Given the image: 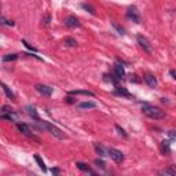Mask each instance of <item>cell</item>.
<instances>
[{
    "mask_svg": "<svg viewBox=\"0 0 176 176\" xmlns=\"http://www.w3.org/2000/svg\"><path fill=\"white\" fill-rule=\"evenodd\" d=\"M143 113L146 114L147 117H150V118H154V120H161V118H164L165 117V113H164V110H161V109H158V108H154V106H149V105H146V106H143Z\"/></svg>",
    "mask_w": 176,
    "mask_h": 176,
    "instance_id": "6da1fadb",
    "label": "cell"
},
{
    "mask_svg": "<svg viewBox=\"0 0 176 176\" xmlns=\"http://www.w3.org/2000/svg\"><path fill=\"white\" fill-rule=\"evenodd\" d=\"M37 123H40V125L43 127V128H46L48 132H50L53 136L57 138V139H66V135H65V133L62 132L59 128H57V127L51 125V124H48V123H46V121H41V120H39Z\"/></svg>",
    "mask_w": 176,
    "mask_h": 176,
    "instance_id": "7a4b0ae2",
    "label": "cell"
},
{
    "mask_svg": "<svg viewBox=\"0 0 176 176\" xmlns=\"http://www.w3.org/2000/svg\"><path fill=\"white\" fill-rule=\"evenodd\" d=\"M127 18L131 19L135 23H140V21H142L140 19V14H139V11H138L136 7H129L128 11H127Z\"/></svg>",
    "mask_w": 176,
    "mask_h": 176,
    "instance_id": "3957f363",
    "label": "cell"
},
{
    "mask_svg": "<svg viewBox=\"0 0 176 176\" xmlns=\"http://www.w3.org/2000/svg\"><path fill=\"white\" fill-rule=\"evenodd\" d=\"M17 128H18L19 132H22L23 135H26L28 138H32V139H36L37 140L36 135L32 132V129L29 128V125H26V124H23V123H18V124H17Z\"/></svg>",
    "mask_w": 176,
    "mask_h": 176,
    "instance_id": "277c9868",
    "label": "cell"
},
{
    "mask_svg": "<svg viewBox=\"0 0 176 176\" xmlns=\"http://www.w3.org/2000/svg\"><path fill=\"white\" fill-rule=\"evenodd\" d=\"M138 43H139V46L143 48V51H146L147 54H151V51H153V48H151V44H150V41L147 40L144 36L139 34V36H138Z\"/></svg>",
    "mask_w": 176,
    "mask_h": 176,
    "instance_id": "5b68a950",
    "label": "cell"
},
{
    "mask_svg": "<svg viewBox=\"0 0 176 176\" xmlns=\"http://www.w3.org/2000/svg\"><path fill=\"white\" fill-rule=\"evenodd\" d=\"M109 156L112 157V158L116 161L117 164H121L123 161H124V154H123L120 150L113 149V147H110V149H109Z\"/></svg>",
    "mask_w": 176,
    "mask_h": 176,
    "instance_id": "8992f818",
    "label": "cell"
},
{
    "mask_svg": "<svg viewBox=\"0 0 176 176\" xmlns=\"http://www.w3.org/2000/svg\"><path fill=\"white\" fill-rule=\"evenodd\" d=\"M34 88H36L37 92H40V94L44 95V96H51L53 95V92H54L53 88L48 87V85H44V84H37Z\"/></svg>",
    "mask_w": 176,
    "mask_h": 176,
    "instance_id": "52a82bcc",
    "label": "cell"
},
{
    "mask_svg": "<svg viewBox=\"0 0 176 176\" xmlns=\"http://www.w3.org/2000/svg\"><path fill=\"white\" fill-rule=\"evenodd\" d=\"M114 76L118 80H121V78H124V76H125V70H124V66L121 63H116L114 65Z\"/></svg>",
    "mask_w": 176,
    "mask_h": 176,
    "instance_id": "ba28073f",
    "label": "cell"
},
{
    "mask_svg": "<svg viewBox=\"0 0 176 176\" xmlns=\"http://www.w3.org/2000/svg\"><path fill=\"white\" fill-rule=\"evenodd\" d=\"M65 23H66L68 28H77V26H80V22H78V19L76 18V17H73V15L68 17L66 21H65Z\"/></svg>",
    "mask_w": 176,
    "mask_h": 176,
    "instance_id": "9c48e42d",
    "label": "cell"
},
{
    "mask_svg": "<svg viewBox=\"0 0 176 176\" xmlns=\"http://www.w3.org/2000/svg\"><path fill=\"white\" fill-rule=\"evenodd\" d=\"M94 147H95V151H96V153H98L101 157H106V156H109V149H105V147H103L102 144L95 143V144H94Z\"/></svg>",
    "mask_w": 176,
    "mask_h": 176,
    "instance_id": "30bf717a",
    "label": "cell"
},
{
    "mask_svg": "<svg viewBox=\"0 0 176 176\" xmlns=\"http://www.w3.org/2000/svg\"><path fill=\"white\" fill-rule=\"evenodd\" d=\"M144 81H146V84L149 85V87H151V88H154L157 85V78L154 77L153 74H146L144 76Z\"/></svg>",
    "mask_w": 176,
    "mask_h": 176,
    "instance_id": "8fae6325",
    "label": "cell"
},
{
    "mask_svg": "<svg viewBox=\"0 0 176 176\" xmlns=\"http://www.w3.org/2000/svg\"><path fill=\"white\" fill-rule=\"evenodd\" d=\"M114 94H116V95H120V96H125V98H128V99H132V98H133V96L131 95L125 88H120V87H116Z\"/></svg>",
    "mask_w": 176,
    "mask_h": 176,
    "instance_id": "7c38bea8",
    "label": "cell"
},
{
    "mask_svg": "<svg viewBox=\"0 0 176 176\" xmlns=\"http://www.w3.org/2000/svg\"><path fill=\"white\" fill-rule=\"evenodd\" d=\"M0 117H2L3 120H8V121H15L17 114H15L14 112H7V113H2V114H0Z\"/></svg>",
    "mask_w": 176,
    "mask_h": 176,
    "instance_id": "4fadbf2b",
    "label": "cell"
},
{
    "mask_svg": "<svg viewBox=\"0 0 176 176\" xmlns=\"http://www.w3.org/2000/svg\"><path fill=\"white\" fill-rule=\"evenodd\" d=\"M76 167H77L80 171H83V172H88V173H92V175L95 173V172L92 171V169L88 167L87 164H84V163H76Z\"/></svg>",
    "mask_w": 176,
    "mask_h": 176,
    "instance_id": "5bb4252c",
    "label": "cell"
},
{
    "mask_svg": "<svg viewBox=\"0 0 176 176\" xmlns=\"http://www.w3.org/2000/svg\"><path fill=\"white\" fill-rule=\"evenodd\" d=\"M26 110H28V114L32 117L33 120H36V121H39V120H40V117H39V114H37V112H36V109H34L33 106H28Z\"/></svg>",
    "mask_w": 176,
    "mask_h": 176,
    "instance_id": "9a60e30c",
    "label": "cell"
},
{
    "mask_svg": "<svg viewBox=\"0 0 176 176\" xmlns=\"http://www.w3.org/2000/svg\"><path fill=\"white\" fill-rule=\"evenodd\" d=\"M2 87H3V91H4V94L7 95V98H8V99H11V101H14V99H15V95L13 94V91H11V89H10L8 87H7V85L4 84V83H2Z\"/></svg>",
    "mask_w": 176,
    "mask_h": 176,
    "instance_id": "2e32d148",
    "label": "cell"
},
{
    "mask_svg": "<svg viewBox=\"0 0 176 176\" xmlns=\"http://www.w3.org/2000/svg\"><path fill=\"white\" fill-rule=\"evenodd\" d=\"M34 160H36V163H37V165L40 167V169H41V171H43V172H47L46 164H44V161L41 160V157L39 156V154H34Z\"/></svg>",
    "mask_w": 176,
    "mask_h": 176,
    "instance_id": "e0dca14e",
    "label": "cell"
},
{
    "mask_svg": "<svg viewBox=\"0 0 176 176\" xmlns=\"http://www.w3.org/2000/svg\"><path fill=\"white\" fill-rule=\"evenodd\" d=\"M161 150H163V153L165 156H168L171 153V147H169V142L168 140H163L161 142Z\"/></svg>",
    "mask_w": 176,
    "mask_h": 176,
    "instance_id": "ac0fdd59",
    "label": "cell"
},
{
    "mask_svg": "<svg viewBox=\"0 0 176 176\" xmlns=\"http://www.w3.org/2000/svg\"><path fill=\"white\" fill-rule=\"evenodd\" d=\"M72 95H87V96H94V92L88 91V89H78V91H72Z\"/></svg>",
    "mask_w": 176,
    "mask_h": 176,
    "instance_id": "d6986e66",
    "label": "cell"
},
{
    "mask_svg": "<svg viewBox=\"0 0 176 176\" xmlns=\"http://www.w3.org/2000/svg\"><path fill=\"white\" fill-rule=\"evenodd\" d=\"M78 108L80 109H92V108H96V103L95 102H81V103H78Z\"/></svg>",
    "mask_w": 176,
    "mask_h": 176,
    "instance_id": "ffe728a7",
    "label": "cell"
},
{
    "mask_svg": "<svg viewBox=\"0 0 176 176\" xmlns=\"http://www.w3.org/2000/svg\"><path fill=\"white\" fill-rule=\"evenodd\" d=\"M161 175H172V176H176V167H171V168H168V169L161 171Z\"/></svg>",
    "mask_w": 176,
    "mask_h": 176,
    "instance_id": "44dd1931",
    "label": "cell"
},
{
    "mask_svg": "<svg viewBox=\"0 0 176 176\" xmlns=\"http://www.w3.org/2000/svg\"><path fill=\"white\" fill-rule=\"evenodd\" d=\"M18 58L17 54H8V55H4L3 57V62H8V61H15Z\"/></svg>",
    "mask_w": 176,
    "mask_h": 176,
    "instance_id": "7402d4cb",
    "label": "cell"
},
{
    "mask_svg": "<svg viewBox=\"0 0 176 176\" xmlns=\"http://www.w3.org/2000/svg\"><path fill=\"white\" fill-rule=\"evenodd\" d=\"M65 44L69 46V47H76L77 46V41H76L74 39H72V37H68V39L65 40Z\"/></svg>",
    "mask_w": 176,
    "mask_h": 176,
    "instance_id": "603a6c76",
    "label": "cell"
},
{
    "mask_svg": "<svg viewBox=\"0 0 176 176\" xmlns=\"http://www.w3.org/2000/svg\"><path fill=\"white\" fill-rule=\"evenodd\" d=\"M112 25H113V28H114V29L117 30V32H118L120 34H125V29H124V28L123 26H120L118 25V23H116V22H113L112 23Z\"/></svg>",
    "mask_w": 176,
    "mask_h": 176,
    "instance_id": "cb8c5ba5",
    "label": "cell"
},
{
    "mask_svg": "<svg viewBox=\"0 0 176 176\" xmlns=\"http://www.w3.org/2000/svg\"><path fill=\"white\" fill-rule=\"evenodd\" d=\"M116 129L118 131V133H120V135H123L124 138H127V136H128V133H127L125 131H124V129H123V128H121V127H120V125H116Z\"/></svg>",
    "mask_w": 176,
    "mask_h": 176,
    "instance_id": "d4e9b609",
    "label": "cell"
},
{
    "mask_svg": "<svg viewBox=\"0 0 176 176\" xmlns=\"http://www.w3.org/2000/svg\"><path fill=\"white\" fill-rule=\"evenodd\" d=\"M22 44H23V46H25V47L28 48V50L33 51V53H36V51H37V50H36V48H34V47H32V46H30V44H28V43H26L25 40H22Z\"/></svg>",
    "mask_w": 176,
    "mask_h": 176,
    "instance_id": "484cf974",
    "label": "cell"
},
{
    "mask_svg": "<svg viewBox=\"0 0 176 176\" xmlns=\"http://www.w3.org/2000/svg\"><path fill=\"white\" fill-rule=\"evenodd\" d=\"M81 7H83V8H84V10H87V11H89V13H91V14H95L94 8H92V7L89 6V4H83Z\"/></svg>",
    "mask_w": 176,
    "mask_h": 176,
    "instance_id": "4316f807",
    "label": "cell"
},
{
    "mask_svg": "<svg viewBox=\"0 0 176 176\" xmlns=\"http://www.w3.org/2000/svg\"><path fill=\"white\" fill-rule=\"evenodd\" d=\"M2 21H3V23H6V25L14 26V22H13V21H6V19H4V17H2Z\"/></svg>",
    "mask_w": 176,
    "mask_h": 176,
    "instance_id": "83f0119b",
    "label": "cell"
},
{
    "mask_svg": "<svg viewBox=\"0 0 176 176\" xmlns=\"http://www.w3.org/2000/svg\"><path fill=\"white\" fill-rule=\"evenodd\" d=\"M95 164L98 165V167H101V168H105V167H106V165H105V163H103L102 160H96V161H95Z\"/></svg>",
    "mask_w": 176,
    "mask_h": 176,
    "instance_id": "f1b7e54d",
    "label": "cell"
},
{
    "mask_svg": "<svg viewBox=\"0 0 176 176\" xmlns=\"http://www.w3.org/2000/svg\"><path fill=\"white\" fill-rule=\"evenodd\" d=\"M65 101H66L68 103H73V102H74V99H73V98H70V96H66V98H65Z\"/></svg>",
    "mask_w": 176,
    "mask_h": 176,
    "instance_id": "f546056e",
    "label": "cell"
},
{
    "mask_svg": "<svg viewBox=\"0 0 176 176\" xmlns=\"http://www.w3.org/2000/svg\"><path fill=\"white\" fill-rule=\"evenodd\" d=\"M169 74L172 76V78H173V80H176V70H171Z\"/></svg>",
    "mask_w": 176,
    "mask_h": 176,
    "instance_id": "4dcf8cb0",
    "label": "cell"
},
{
    "mask_svg": "<svg viewBox=\"0 0 176 176\" xmlns=\"http://www.w3.org/2000/svg\"><path fill=\"white\" fill-rule=\"evenodd\" d=\"M50 15H46V18H44V23H46V25H48V23H50Z\"/></svg>",
    "mask_w": 176,
    "mask_h": 176,
    "instance_id": "1f68e13d",
    "label": "cell"
},
{
    "mask_svg": "<svg viewBox=\"0 0 176 176\" xmlns=\"http://www.w3.org/2000/svg\"><path fill=\"white\" fill-rule=\"evenodd\" d=\"M169 136H171V139H175V138H176L175 131H169Z\"/></svg>",
    "mask_w": 176,
    "mask_h": 176,
    "instance_id": "d6a6232c",
    "label": "cell"
},
{
    "mask_svg": "<svg viewBox=\"0 0 176 176\" xmlns=\"http://www.w3.org/2000/svg\"><path fill=\"white\" fill-rule=\"evenodd\" d=\"M53 173H54V175L59 173V169H58V168H53Z\"/></svg>",
    "mask_w": 176,
    "mask_h": 176,
    "instance_id": "836d02e7",
    "label": "cell"
}]
</instances>
